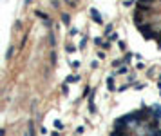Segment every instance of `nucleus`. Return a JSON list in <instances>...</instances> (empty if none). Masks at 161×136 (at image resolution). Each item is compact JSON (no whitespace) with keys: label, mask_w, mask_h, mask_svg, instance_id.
Instances as JSON below:
<instances>
[{"label":"nucleus","mask_w":161,"mask_h":136,"mask_svg":"<svg viewBox=\"0 0 161 136\" xmlns=\"http://www.w3.org/2000/svg\"><path fill=\"white\" fill-rule=\"evenodd\" d=\"M107 136H161V105L138 102L112 116Z\"/></svg>","instance_id":"1"}]
</instances>
